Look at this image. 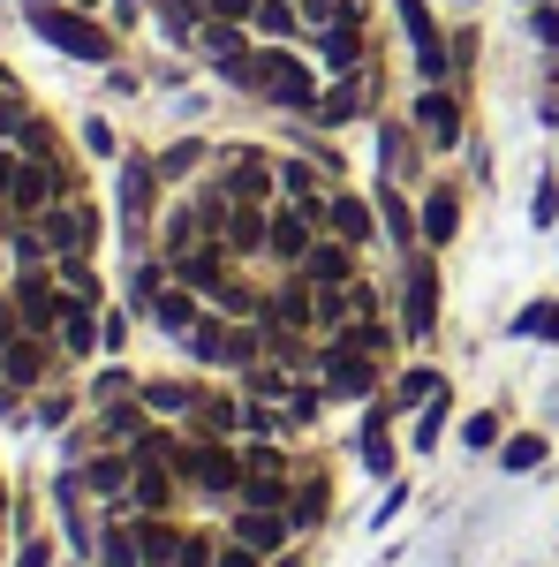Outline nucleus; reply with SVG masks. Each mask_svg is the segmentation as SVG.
Returning <instances> with one entry per match:
<instances>
[{"mask_svg": "<svg viewBox=\"0 0 559 567\" xmlns=\"http://www.w3.org/2000/svg\"><path fill=\"white\" fill-rule=\"evenodd\" d=\"M31 31H39L45 45H61L69 61H114V31L106 23H91L84 8H31Z\"/></svg>", "mask_w": 559, "mask_h": 567, "instance_id": "20e7f679", "label": "nucleus"}, {"mask_svg": "<svg viewBox=\"0 0 559 567\" xmlns=\"http://www.w3.org/2000/svg\"><path fill=\"white\" fill-rule=\"evenodd\" d=\"M379 152H386V175L393 182H416V144H408V130L379 122Z\"/></svg>", "mask_w": 559, "mask_h": 567, "instance_id": "72a5a7b5", "label": "nucleus"}, {"mask_svg": "<svg viewBox=\"0 0 559 567\" xmlns=\"http://www.w3.org/2000/svg\"><path fill=\"white\" fill-rule=\"evenodd\" d=\"M69 8H91V0H69Z\"/></svg>", "mask_w": 559, "mask_h": 567, "instance_id": "603ef678", "label": "nucleus"}, {"mask_svg": "<svg viewBox=\"0 0 559 567\" xmlns=\"http://www.w3.org/2000/svg\"><path fill=\"white\" fill-rule=\"evenodd\" d=\"M499 462H507L515 477H521V470H537V462H545V439H529V432H521V439H507V454H499Z\"/></svg>", "mask_w": 559, "mask_h": 567, "instance_id": "a19ab883", "label": "nucleus"}, {"mask_svg": "<svg viewBox=\"0 0 559 567\" xmlns=\"http://www.w3.org/2000/svg\"><path fill=\"white\" fill-rule=\"evenodd\" d=\"M325 235V205H296V197H272V219H265V258H280L288 272L302 265V250Z\"/></svg>", "mask_w": 559, "mask_h": 567, "instance_id": "423d86ee", "label": "nucleus"}, {"mask_svg": "<svg viewBox=\"0 0 559 567\" xmlns=\"http://www.w3.org/2000/svg\"><path fill=\"white\" fill-rule=\"evenodd\" d=\"M227 84H242L250 99H265V106H280V114H310L318 106V76H310V61L302 53H288V45H258Z\"/></svg>", "mask_w": 559, "mask_h": 567, "instance_id": "f257e3e1", "label": "nucleus"}, {"mask_svg": "<svg viewBox=\"0 0 559 567\" xmlns=\"http://www.w3.org/2000/svg\"><path fill=\"white\" fill-rule=\"evenodd\" d=\"M31 227L45 235V250H53V258H91V250H99V213L84 205V189H76V197H61V205H45Z\"/></svg>", "mask_w": 559, "mask_h": 567, "instance_id": "6e6552de", "label": "nucleus"}, {"mask_svg": "<svg viewBox=\"0 0 559 567\" xmlns=\"http://www.w3.org/2000/svg\"><path fill=\"white\" fill-rule=\"evenodd\" d=\"M205 159H213V152H205L197 136H182V144H167V152L152 159V167H159V182H189L197 167H205Z\"/></svg>", "mask_w": 559, "mask_h": 567, "instance_id": "473e14b6", "label": "nucleus"}, {"mask_svg": "<svg viewBox=\"0 0 559 567\" xmlns=\"http://www.w3.org/2000/svg\"><path fill=\"white\" fill-rule=\"evenodd\" d=\"M515 333H545V341H559V303H537L515 318Z\"/></svg>", "mask_w": 559, "mask_h": 567, "instance_id": "79ce46f5", "label": "nucleus"}, {"mask_svg": "<svg viewBox=\"0 0 559 567\" xmlns=\"http://www.w3.org/2000/svg\"><path fill=\"white\" fill-rule=\"evenodd\" d=\"M15 167H23V152H15V144H0V205H8V189H15Z\"/></svg>", "mask_w": 559, "mask_h": 567, "instance_id": "09e8293b", "label": "nucleus"}, {"mask_svg": "<svg viewBox=\"0 0 559 567\" xmlns=\"http://www.w3.org/2000/svg\"><path fill=\"white\" fill-rule=\"evenodd\" d=\"M363 462H371V477H386V470H393V439H386V409H371V424H363Z\"/></svg>", "mask_w": 559, "mask_h": 567, "instance_id": "f704fd0d", "label": "nucleus"}, {"mask_svg": "<svg viewBox=\"0 0 559 567\" xmlns=\"http://www.w3.org/2000/svg\"><path fill=\"white\" fill-rule=\"evenodd\" d=\"M529 23H537V45H552V53H559V8L537 0V16H529Z\"/></svg>", "mask_w": 559, "mask_h": 567, "instance_id": "de8ad7c7", "label": "nucleus"}, {"mask_svg": "<svg viewBox=\"0 0 559 567\" xmlns=\"http://www.w3.org/2000/svg\"><path fill=\"white\" fill-rule=\"evenodd\" d=\"M205 296H197V288H182V280H167V288H159V296H152V310H144V318H152V326H159V333H174V341H189V333H197V318H205Z\"/></svg>", "mask_w": 559, "mask_h": 567, "instance_id": "5701e85b", "label": "nucleus"}, {"mask_svg": "<svg viewBox=\"0 0 559 567\" xmlns=\"http://www.w3.org/2000/svg\"><path fill=\"white\" fill-rule=\"evenodd\" d=\"M0 379L23 386V393L53 386V379H61V349H53L45 333H8V341H0Z\"/></svg>", "mask_w": 559, "mask_h": 567, "instance_id": "1a4fd4ad", "label": "nucleus"}, {"mask_svg": "<svg viewBox=\"0 0 559 567\" xmlns=\"http://www.w3.org/2000/svg\"><path fill=\"white\" fill-rule=\"evenodd\" d=\"M401 296H408L401 333H408V341H431V326H438V265L408 250V280H401Z\"/></svg>", "mask_w": 559, "mask_h": 567, "instance_id": "f3484780", "label": "nucleus"}, {"mask_svg": "<svg viewBox=\"0 0 559 567\" xmlns=\"http://www.w3.org/2000/svg\"><path fill=\"white\" fill-rule=\"evenodd\" d=\"M529 219H537V227H552V219H559V182H552V175L537 182V205H529Z\"/></svg>", "mask_w": 559, "mask_h": 567, "instance_id": "a18cd8bd", "label": "nucleus"}, {"mask_svg": "<svg viewBox=\"0 0 559 567\" xmlns=\"http://www.w3.org/2000/svg\"><path fill=\"white\" fill-rule=\"evenodd\" d=\"M130 393H144V379H130V371L114 363V371H99V379H91V409H99V401H130Z\"/></svg>", "mask_w": 559, "mask_h": 567, "instance_id": "4c0bfd02", "label": "nucleus"}, {"mask_svg": "<svg viewBox=\"0 0 559 567\" xmlns=\"http://www.w3.org/2000/svg\"><path fill=\"white\" fill-rule=\"evenodd\" d=\"M355 318H379V288H371L363 272H355L348 288H318V333H341Z\"/></svg>", "mask_w": 559, "mask_h": 567, "instance_id": "4be33fe9", "label": "nucleus"}, {"mask_svg": "<svg viewBox=\"0 0 559 567\" xmlns=\"http://www.w3.org/2000/svg\"><path fill=\"white\" fill-rule=\"evenodd\" d=\"M213 567H265V560H258V553H250V545H235V537H227V553H219Z\"/></svg>", "mask_w": 559, "mask_h": 567, "instance_id": "3c124183", "label": "nucleus"}, {"mask_svg": "<svg viewBox=\"0 0 559 567\" xmlns=\"http://www.w3.org/2000/svg\"><path fill=\"white\" fill-rule=\"evenodd\" d=\"M76 470H84V492L106 507V515H114V507H130V477H136V454H130V446H91Z\"/></svg>", "mask_w": 559, "mask_h": 567, "instance_id": "ddd939ff", "label": "nucleus"}, {"mask_svg": "<svg viewBox=\"0 0 559 567\" xmlns=\"http://www.w3.org/2000/svg\"><path fill=\"white\" fill-rule=\"evenodd\" d=\"M424 235H431V250H438V243H454V227H462V197H454V189H446V182H438V189H431L424 197Z\"/></svg>", "mask_w": 559, "mask_h": 567, "instance_id": "7c9ffc66", "label": "nucleus"}, {"mask_svg": "<svg viewBox=\"0 0 559 567\" xmlns=\"http://www.w3.org/2000/svg\"><path fill=\"white\" fill-rule=\"evenodd\" d=\"M182 492H189V484L174 477L167 462H144V470L130 477V515H174V499H182Z\"/></svg>", "mask_w": 559, "mask_h": 567, "instance_id": "b1692460", "label": "nucleus"}, {"mask_svg": "<svg viewBox=\"0 0 559 567\" xmlns=\"http://www.w3.org/2000/svg\"><path fill=\"white\" fill-rule=\"evenodd\" d=\"M310 53H318V69L325 76H355V69H371V23H325V31H310Z\"/></svg>", "mask_w": 559, "mask_h": 567, "instance_id": "4468645a", "label": "nucleus"}, {"mask_svg": "<svg viewBox=\"0 0 559 567\" xmlns=\"http://www.w3.org/2000/svg\"><path fill=\"white\" fill-rule=\"evenodd\" d=\"M379 219H386V243H393V250H416V235H424V219H416L408 205H401V189H393V182L379 189Z\"/></svg>", "mask_w": 559, "mask_h": 567, "instance_id": "2f4dec72", "label": "nucleus"}, {"mask_svg": "<svg viewBox=\"0 0 559 567\" xmlns=\"http://www.w3.org/2000/svg\"><path fill=\"white\" fill-rule=\"evenodd\" d=\"M393 16H401V31L416 45V69H424V84H446V69H454V39L431 23L424 0H393Z\"/></svg>", "mask_w": 559, "mask_h": 567, "instance_id": "f8f14e48", "label": "nucleus"}, {"mask_svg": "<svg viewBox=\"0 0 559 567\" xmlns=\"http://www.w3.org/2000/svg\"><path fill=\"white\" fill-rule=\"evenodd\" d=\"M205 243H219V235H213V213H205V205H197V189H189V197L159 219V258L174 265L182 250H205Z\"/></svg>", "mask_w": 559, "mask_h": 567, "instance_id": "6ab92c4d", "label": "nucleus"}, {"mask_svg": "<svg viewBox=\"0 0 559 567\" xmlns=\"http://www.w3.org/2000/svg\"><path fill=\"white\" fill-rule=\"evenodd\" d=\"M182 349H189V363H205V371H242V363L265 355V326L258 318H219V310H205Z\"/></svg>", "mask_w": 559, "mask_h": 567, "instance_id": "7ed1b4c3", "label": "nucleus"}, {"mask_svg": "<svg viewBox=\"0 0 559 567\" xmlns=\"http://www.w3.org/2000/svg\"><path fill=\"white\" fill-rule=\"evenodd\" d=\"M31 416H39L45 432H69V416H76V393H61V386H39V409H31Z\"/></svg>", "mask_w": 559, "mask_h": 567, "instance_id": "e433bc0d", "label": "nucleus"}, {"mask_svg": "<svg viewBox=\"0 0 559 567\" xmlns=\"http://www.w3.org/2000/svg\"><path fill=\"white\" fill-rule=\"evenodd\" d=\"M53 349L69 355V363L99 355V303H76V296H69V310H61V333H53Z\"/></svg>", "mask_w": 559, "mask_h": 567, "instance_id": "cd10ccee", "label": "nucleus"}, {"mask_svg": "<svg viewBox=\"0 0 559 567\" xmlns=\"http://www.w3.org/2000/svg\"><path fill=\"white\" fill-rule=\"evenodd\" d=\"M371 106H379V69H355V76H333V91H318L310 122H318V130H348V122H363Z\"/></svg>", "mask_w": 559, "mask_h": 567, "instance_id": "9b49d317", "label": "nucleus"}, {"mask_svg": "<svg viewBox=\"0 0 559 567\" xmlns=\"http://www.w3.org/2000/svg\"><path fill=\"white\" fill-rule=\"evenodd\" d=\"M130 341V310H99V349H122Z\"/></svg>", "mask_w": 559, "mask_h": 567, "instance_id": "c03bdc74", "label": "nucleus"}, {"mask_svg": "<svg viewBox=\"0 0 559 567\" xmlns=\"http://www.w3.org/2000/svg\"><path fill=\"white\" fill-rule=\"evenodd\" d=\"M438 386H446V379H431V371H401V386H393V409H416V401H431Z\"/></svg>", "mask_w": 559, "mask_h": 567, "instance_id": "58836bf2", "label": "nucleus"}, {"mask_svg": "<svg viewBox=\"0 0 559 567\" xmlns=\"http://www.w3.org/2000/svg\"><path fill=\"white\" fill-rule=\"evenodd\" d=\"M197 379H144V409H152V416H167V424H182V416H189V409H197Z\"/></svg>", "mask_w": 559, "mask_h": 567, "instance_id": "c85d7f7f", "label": "nucleus"}, {"mask_svg": "<svg viewBox=\"0 0 559 567\" xmlns=\"http://www.w3.org/2000/svg\"><path fill=\"white\" fill-rule=\"evenodd\" d=\"M174 477L189 484L197 499H213V507H235V499H242V446H235V439H197V432H182Z\"/></svg>", "mask_w": 559, "mask_h": 567, "instance_id": "f03ea898", "label": "nucleus"}, {"mask_svg": "<svg viewBox=\"0 0 559 567\" xmlns=\"http://www.w3.org/2000/svg\"><path fill=\"white\" fill-rule=\"evenodd\" d=\"M213 189L235 197V205H272V197H280V159H265L250 144H227L213 159Z\"/></svg>", "mask_w": 559, "mask_h": 567, "instance_id": "39448f33", "label": "nucleus"}, {"mask_svg": "<svg viewBox=\"0 0 559 567\" xmlns=\"http://www.w3.org/2000/svg\"><path fill=\"white\" fill-rule=\"evenodd\" d=\"M310 371H318V386L333 393V401H363V393L379 386V355L341 349V341H325V349L310 355Z\"/></svg>", "mask_w": 559, "mask_h": 567, "instance_id": "9d476101", "label": "nucleus"}, {"mask_svg": "<svg viewBox=\"0 0 559 567\" xmlns=\"http://www.w3.org/2000/svg\"><path fill=\"white\" fill-rule=\"evenodd\" d=\"M258 31H265V39H296L302 8H296V0H258Z\"/></svg>", "mask_w": 559, "mask_h": 567, "instance_id": "c9c22d12", "label": "nucleus"}, {"mask_svg": "<svg viewBox=\"0 0 559 567\" xmlns=\"http://www.w3.org/2000/svg\"><path fill=\"white\" fill-rule=\"evenodd\" d=\"M227 537H235V545H250L258 560H272V553H280V545L296 537V523H288V507H235Z\"/></svg>", "mask_w": 559, "mask_h": 567, "instance_id": "412c9836", "label": "nucleus"}, {"mask_svg": "<svg viewBox=\"0 0 559 567\" xmlns=\"http://www.w3.org/2000/svg\"><path fill=\"white\" fill-rule=\"evenodd\" d=\"M258 326L265 333H318V288L310 280H280L272 296H265V310H258Z\"/></svg>", "mask_w": 559, "mask_h": 567, "instance_id": "2eb2a0df", "label": "nucleus"}, {"mask_svg": "<svg viewBox=\"0 0 559 567\" xmlns=\"http://www.w3.org/2000/svg\"><path fill=\"white\" fill-rule=\"evenodd\" d=\"M61 197H76V175H69L61 159H23L8 205H0V219H39L45 205H61Z\"/></svg>", "mask_w": 559, "mask_h": 567, "instance_id": "0eeeda50", "label": "nucleus"}, {"mask_svg": "<svg viewBox=\"0 0 559 567\" xmlns=\"http://www.w3.org/2000/svg\"><path fill=\"white\" fill-rule=\"evenodd\" d=\"M333 159H280V197H296V205H333Z\"/></svg>", "mask_w": 559, "mask_h": 567, "instance_id": "bb28decb", "label": "nucleus"}, {"mask_svg": "<svg viewBox=\"0 0 559 567\" xmlns=\"http://www.w3.org/2000/svg\"><path fill=\"white\" fill-rule=\"evenodd\" d=\"M408 122H416V136H424L431 152H446V144H462V99H454L446 84H424Z\"/></svg>", "mask_w": 559, "mask_h": 567, "instance_id": "a211bd4d", "label": "nucleus"}, {"mask_svg": "<svg viewBox=\"0 0 559 567\" xmlns=\"http://www.w3.org/2000/svg\"><path fill=\"white\" fill-rule=\"evenodd\" d=\"M462 439H469V446H491V439H499V416H491V409H476L469 424H462Z\"/></svg>", "mask_w": 559, "mask_h": 567, "instance_id": "49530a36", "label": "nucleus"}, {"mask_svg": "<svg viewBox=\"0 0 559 567\" xmlns=\"http://www.w3.org/2000/svg\"><path fill=\"white\" fill-rule=\"evenodd\" d=\"M84 144L99 152V159H114V130H106V122H84Z\"/></svg>", "mask_w": 559, "mask_h": 567, "instance_id": "8fccbe9b", "label": "nucleus"}, {"mask_svg": "<svg viewBox=\"0 0 559 567\" xmlns=\"http://www.w3.org/2000/svg\"><path fill=\"white\" fill-rule=\"evenodd\" d=\"M213 23H258V0H205Z\"/></svg>", "mask_w": 559, "mask_h": 567, "instance_id": "37998d69", "label": "nucleus"}, {"mask_svg": "<svg viewBox=\"0 0 559 567\" xmlns=\"http://www.w3.org/2000/svg\"><path fill=\"white\" fill-rule=\"evenodd\" d=\"M438 432H446V386L431 393V409H424V416H416V446H424V454H431V446H438Z\"/></svg>", "mask_w": 559, "mask_h": 567, "instance_id": "ea45409f", "label": "nucleus"}, {"mask_svg": "<svg viewBox=\"0 0 559 567\" xmlns=\"http://www.w3.org/2000/svg\"><path fill=\"white\" fill-rule=\"evenodd\" d=\"M182 432H197V439H242V401H235V393H197V409L182 416Z\"/></svg>", "mask_w": 559, "mask_h": 567, "instance_id": "a878e982", "label": "nucleus"}, {"mask_svg": "<svg viewBox=\"0 0 559 567\" xmlns=\"http://www.w3.org/2000/svg\"><path fill=\"white\" fill-rule=\"evenodd\" d=\"M325 235H341L348 250H371V243L386 235V219H379V197H355V189H333V205H325Z\"/></svg>", "mask_w": 559, "mask_h": 567, "instance_id": "dca6fc26", "label": "nucleus"}, {"mask_svg": "<svg viewBox=\"0 0 559 567\" xmlns=\"http://www.w3.org/2000/svg\"><path fill=\"white\" fill-rule=\"evenodd\" d=\"M529 8H537V0H529Z\"/></svg>", "mask_w": 559, "mask_h": 567, "instance_id": "864d4df0", "label": "nucleus"}, {"mask_svg": "<svg viewBox=\"0 0 559 567\" xmlns=\"http://www.w3.org/2000/svg\"><path fill=\"white\" fill-rule=\"evenodd\" d=\"M288 523H296V529H318V523H325V477H318V470H296V492H288Z\"/></svg>", "mask_w": 559, "mask_h": 567, "instance_id": "c756f323", "label": "nucleus"}, {"mask_svg": "<svg viewBox=\"0 0 559 567\" xmlns=\"http://www.w3.org/2000/svg\"><path fill=\"white\" fill-rule=\"evenodd\" d=\"M310 288H348L355 272H363V250H348L341 235H318L310 250H302V265H296Z\"/></svg>", "mask_w": 559, "mask_h": 567, "instance_id": "aec40b11", "label": "nucleus"}, {"mask_svg": "<svg viewBox=\"0 0 559 567\" xmlns=\"http://www.w3.org/2000/svg\"><path fill=\"white\" fill-rule=\"evenodd\" d=\"M99 567H144V529H136L130 507H114L106 523H99V553H91Z\"/></svg>", "mask_w": 559, "mask_h": 567, "instance_id": "393cba45", "label": "nucleus"}]
</instances>
